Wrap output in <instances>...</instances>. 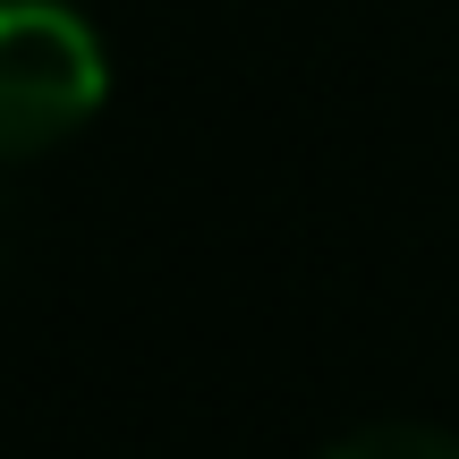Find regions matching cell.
<instances>
[{
	"label": "cell",
	"mask_w": 459,
	"mask_h": 459,
	"mask_svg": "<svg viewBox=\"0 0 459 459\" xmlns=\"http://www.w3.org/2000/svg\"><path fill=\"white\" fill-rule=\"evenodd\" d=\"M111 94L102 43L60 0H0V162L51 153Z\"/></svg>",
	"instance_id": "obj_1"
},
{
	"label": "cell",
	"mask_w": 459,
	"mask_h": 459,
	"mask_svg": "<svg viewBox=\"0 0 459 459\" xmlns=\"http://www.w3.org/2000/svg\"><path fill=\"white\" fill-rule=\"evenodd\" d=\"M324 459H459V443L434 426H366V434H341Z\"/></svg>",
	"instance_id": "obj_2"
}]
</instances>
